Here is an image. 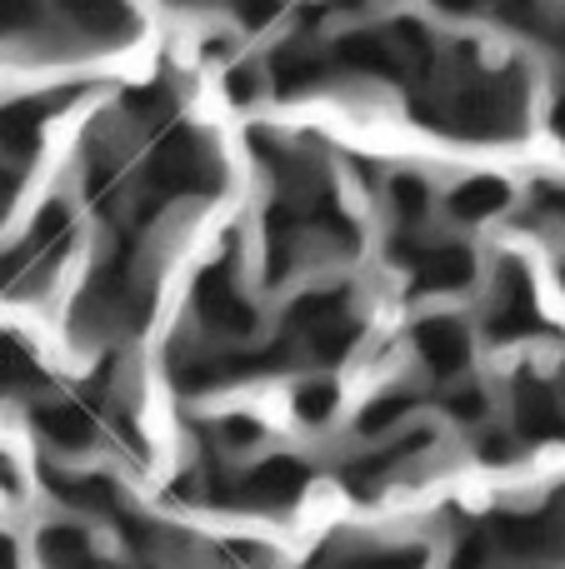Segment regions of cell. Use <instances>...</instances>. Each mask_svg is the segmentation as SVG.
Listing matches in <instances>:
<instances>
[{
    "label": "cell",
    "mask_w": 565,
    "mask_h": 569,
    "mask_svg": "<svg viewBox=\"0 0 565 569\" xmlns=\"http://www.w3.org/2000/svg\"><path fill=\"white\" fill-rule=\"evenodd\" d=\"M300 490H306V470L296 460H270L246 470L240 480H220L210 495L220 505H240V510H290Z\"/></svg>",
    "instance_id": "obj_1"
},
{
    "label": "cell",
    "mask_w": 565,
    "mask_h": 569,
    "mask_svg": "<svg viewBox=\"0 0 565 569\" xmlns=\"http://www.w3.org/2000/svg\"><path fill=\"white\" fill-rule=\"evenodd\" d=\"M36 380H40V370L26 355V345H16L10 335H0V395L26 390V385H36Z\"/></svg>",
    "instance_id": "obj_2"
}]
</instances>
